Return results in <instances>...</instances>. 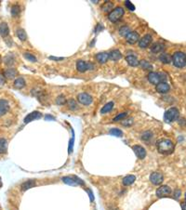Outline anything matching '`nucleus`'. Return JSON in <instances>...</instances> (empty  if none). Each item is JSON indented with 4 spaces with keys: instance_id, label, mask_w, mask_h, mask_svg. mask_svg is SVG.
<instances>
[{
    "instance_id": "obj_1",
    "label": "nucleus",
    "mask_w": 186,
    "mask_h": 210,
    "mask_svg": "<svg viewBox=\"0 0 186 210\" xmlns=\"http://www.w3.org/2000/svg\"><path fill=\"white\" fill-rule=\"evenodd\" d=\"M157 150L162 154H170L174 151V144L170 140L162 139L156 142Z\"/></svg>"
},
{
    "instance_id": "obj_2",
    "label": "nucleus",
    "mask_w": 186,
    "mask_h": 210,
    "mask_svg": "<svg viewBox=\"0 0 186 210\" xmlns=\"http://www.w3.org/2000/svg\"><path fill=\"white\" fill-rule=\"evenodd\" d=\"M171 61L175 67L183 68L186 65V55L182 51H177L172 55Z\"/></svg>"
},
{
    "instance_id": "obj_3",
    "label": "nucleus",
    "mask_w": 186,
    "mask_h": 210,
    "mask_svg": "<svg viewBox=\"0 0 186 210\" xmlns=\"http://www.w3.org/2000/svg\"><path fill=\"white\" fill-rule=\"evenodd\" d=\"M180 112L179 110L177 108H170L168 111H166L165 114H164V120L167 123H171L173 121H176L179 118Z\"/></svg>"
},
{
    "instance_id": "obj_4",
    "label": "nucleus",
    "mask_w": 186,
    "mask_h": 210,
    "mask_svg": "<svg viewBox=\"0 0 186 210\" xmlns=\"http://www.w3.org/2000/svg\"><path fill=\"white\" fill-rule=\"evenodd\" d=\"M124 13H125L124 8H121V7H117V8H113L112 11H110V13L108 15V19L111 21L112 22H116L117 21H119L123 17Z\"/></svg>"
},
{
    "instance_id": "obj_5",
    "label": "nucleus",
    "mask_w": 186,
    "mask_h": 210,
    "mask_svg": "<svg viewBox=\"0 0 186 210\" xmlns=\"http://www.w3.org/2000/svg\"><path fill=\"white\" fill-rule=\"evenodd\" d=\"M147 78H148L149 82L153 85H157L166 80V77L164 76L163 73H159V72H149Z\"/></svg>"
},
{
    "instance_id": "obj_6",
    "label": "nucleus",
    "mask_w": 186,
    "mask_h": 210,
    "mask_svg": "<svg viewBox=\"0 0 186 210\" xmlns=\"http://www.w3.org/2000/svg\"><path fill=\"white\" fill-rule=\"evenodd\" d=\"M95 65L92 62H86L84 61H77L76 62V69L80 72H84L88 70H93Z\"/></svg>"
},
{
    "instance_id": "obj_7",
    "label": "nucleus",
    "mask_w": 186,
    "mask_h": 210,
    "mask_svg": "<svg viewBox=\"0 0 186 210\" xmlns=\"http://www.w3.org/2000/svg\"><path fill=\"white\" fill-rule=\"evenodd\" d=\"M155 193H156V196H157L158 198L168 197V195L171 194V189H170L168 186H167V185H163V186H160V187L156 190Z\"/></svg>"
},
{
    "instance_id": "obj_8",
    "label": "nucleus",
    "mask_w": 186,
    "mask_h": 210,
    "mask_svg": "<svg viewBox=\"0 0 186 210\" xmlns=\"http://www.w3.org/2000/svg\"><path fill=\"white\" fill-rule=\"evenodd\" d=\"M164 180V176L160 172H153L150 175V181L153 185H160Z\"/></svg>"
},
{
    "instance_id": "obj_9",
    "label": "nucleus",
    "mask_w": 186,
    "mask_h": 210,
    "mask_svg": "<svg viewBox=\"0 0 186 210\" xmlns=\"http://www.w3.org/2000/svg\"><path fill=\"white\" fill-rule=\"evenodd\" d=\"M77 101L83 105H89L92 102V97L88 93H80L77 96Z\"/></svg>"
},
{
    "instance_id": "obj_10",
    "label": "nucleus",
    "mask_w": 186,
    "mask_h": 210,
    "mask_svg": "<svg viewBox=\"0 0 186 210\" xmlns=\"http://www.w3.org/2000/svg\"><path fill=\"white\" fill-rule=\"evenodd\" d=\"M132 149H133V152H135L136 156L139 159H144L145 158L146 151H145V149L143 146H141V145H134L132 147Z\"/></svg>"
},
{
    "instance_id": "obj_11",
    "label": "nucleus",
    "mask_w": 186,
    "mask_h": 210,
    "mask_svg": "<svg viewBox=\"0 0 186 210\" xmlns=\"http://www.w3.org/2000/svg\"><path fill=\"white\" fill-rule=\"evenodd\" d=\"M155 89H156V91H157L158 93H160V94H166V93H168V92L169 91L170 87H169V85H168V83H166V82H161V83H159V84L156 85Z\"/></svg>"
},
{
    "instance_id": "obj_12",
    "label": "nucleus",
    "mask_w": 186,
    "mask_h": 210,
    "mask_svg": "<svg viewBox=\"0 0 186 210\" xmlns=\"http://www.w3.org/2000/svg\"><path fill=\"white\" fill-rule=\"evenodd\" d=\"M152 41H153V38H152L151 35H144L143 38L140 39V41H139V47L141 48H148L149 46L151 45Z\"/></svg>"
},
{
    "instance_id": "obj_13",
    "label": "nucleus",
    "mask_w": 186,
    "mask_h": 210,
    "mask_svg": "<svg viewBox=\"0 0 186 210\" xmlns=\"http://www.w3.org/2000/svg\"><path fill=\"white\" fill-rule=\"evenodd\" d=\"M41 115H42V114H41L40 112L35 111V112H33L27 114V116L24 118V123H25V124H28V123H30V122L36 120V119H39V118L41 117Z\"/></svg>"
},
{
    "instance_id": "obj_14",
    "label": "nucleus",
    "mask_w": 186,
    "mask_h": 210,
    "mask_svg": "<svg viewBox=\"0 0 186 210\" xmlns=\"http://www.w3.org/2000/svg\"><path fill=\"white\" fill-rule=\"evenodd\" d=\"M126 40L128 44H135L136 42H138L140 40V36L138 35V33L131 31L128 35L126 36Z\"/></svg>"
},
{
    "instance_id": "obj_15",
    "label": "nucleus",
    "mask_w": 186,
    "mask_h": 210,
    "mask_svg": "<svg viewBox=\"0 0 186 210\" xmlns=\"http://www.w3.org/2000/svg\"><path fill=\"white\" fill-rule=\"evenodd\" d=\"M8 110H9V104L8 101L1 99L0 100V116H3L4 114H6Z\"/></svg>"
},
{
    "instance_id": "obj_16",
    "label": "nucleus",
    "mask_w": 186,
    "mask_h": 210,
    "mask_svg": "<svg viewBox=\"0 0 186 210\" xmlns=\"http://www.w3.org/2000/svg\"><path fill=\"white\" fill-rule=\"evenodd\" d=\"M126 61L128 63V65H130V66L135 67V66L139 65V61L135 55H128L126 57Z\"/></svg>"
},
{
    "instance_id": "obj_17",
    "label": "nucleus",
    "mask_w": 186,
    "mask_h": 210,
    "mask_svg": "<svg viewBox=\"0 0 186 210\" xmlns=\"http://www.w3.org/2000/svg\"><path fill=\"white\" fill-rule=\"evenodd\" d=\"M109 59V54L106 52H101L96 55V60L100 63H105Z\"/></svg>"
},
{
    "instance_id": "obj_18",
    "label": "nucleus",
    "mask_w": 186,
    "mask_h": 210,
    "mask_svg": "<svg viewBox=\"0 0 186 210\" xmlns=\"http://www.w3.org/2000/svg\"><path fill=\"white\" fill-rule=\"evenodd\" d=\"M164 49V45L162 43H159V42H156V43H153L151 47V51L153 53H159L161 52L162 50Z\"/></svg>"
},
{
    "instance_id": "obj_19",
    "label": "nucleus",
    "mask_w": 186,
    "mask_h": 210,
    "mask_svg": "<svg viewBox=\"0 0 186 210\" xmlns=\"http://www.w3.org/2000/svg\"><path fill=\"white\" fill-rule=\"evenodd\" d=\"M35 186H36V181L30 179V180H27V181L23 182V183L22 184L21 188H22V191L25 192V191H27V190H29V189L35 187Z\"/></svg>"
},
{
    "instance_id": "obj_20",
    "label": "nucleus",
    "mask_w": 186,
    "mask_h": 210,
    "mask_svg": "<svg viewBox=\"0 0 186 210\" xmlns=\"http://www.w3.org/2000/svg\"><path fill=\"white\" fill-rule=\"evenodd\" d=\"M9 34V29L8 26L6 22H2L0 23V35L2 37H6Z\"/></svg>"
},
{
    "instance_id": "obj_21",
    "label": "nucleus",
    "mask_w": 186,
    "mask_h": 210,
    "mask_svg": "<svg viewBox=\"0 0 186 210\" xmlns=\"http://www.w3.org/2000/svg\"><path fill=\"white\" fill-rule=\"evenodd\" d=\"M121 57H122V54H121V52H120L119 50H117V49H114V50H113V51H111V52L109 53V59L112 60V61H114V62L120 60Z\"/></svg>"
},
{
    "instance_id": "obj_22",
    "label": "nucleus",
    "mask_w": 186,
    "mask_h": 210,
    "mask_svg": "<svg viewBox=\"0 0 186 210\" xmlns=\"http://www.w3.org/2000/svg\"><path fill=\"white\" fill-rule=\"evenodd\" d=\"M136 180V177L133 175H128L123 178V185L124 186H129L134 183Z\"/></svg>"
},
{
    "instance_id": "obj_23",
    "label": "nucleus",
    "mask_w": 186,
    "mask_h": 210,
    "mask_svg": "<svg viewBox=\"0 0 186 210\" xmlns=\"http://www.w3.org/2000/svg\"><path fill=\"white\" fill-rule=\"evenodd\" d=\"M17 75V71L13 68L10 69H7L4 72V76L5 78H8V79H13L15 78V76Z\"/></svg>"
},
{
    "instance_id": "obj_24",
    "label": "nucleus",
    "mask_w": 186,
    "mask_h": 210,
    "mask_svg": "<svg viewBox=\"0 0 186 210\" xmlns=\"http://www.w3.org/2000/svg\"><path fill=\"white\" fill-rule=\"evenodd\" d=\"M14 87H15L16 88H19V89L24 88V87H25V80H24L23 77H18V78L14 81Z\"/></svg>"
},
{
    "instance_id": "obj_25",
    "label": "nucleus",
    "mask_w": 186,
    "mask_h": 210,
    "mask_svg": "<svg viewBox=\"0 0 186 210\" xmlns=\"http://www.w3.org/2000/svg\"><path fill=\"white\" fill-rule=\"evenodd\" d=\"M8 151V141L6 139H0V153H6Z\"/></svg>"
},
{
    "instance_id": "obj_26",
    "label": "nucleus",
    "mask_w": 186,
    "mask_h": 210,
    "mask_svg": "<svg viewBox=\"0 0 186 210\" xmlns=\"http://www.w3.org/2000/svg\"><path fill=\"white\" fill-rule=\"evenodd\" d=\"M159 60L161 61V62H163L165 64H168V63L171 62V57L168 54H167V53L161 54L160 57H159Z\"/></svg>"
},
{
    "instance_id": "obj_27",
    "label": "nucleus",
    "mask_w": 186,
    "mask_h": 210,
    "mask_svg": "<svg viewBox=\"0 0 186 210\" xmlns=\"http://www.w3.org/2000/svg\"><path fill=\"white\" fill-rule=\"evenodd\" d=\"M62 179L67 185H70V186H76L77 185L76 182L74 181V179L73 178V177H63Z\"/></svg>"
},
{
    "instance_id": "obj_28",
    "label": "nucleus",
    "mask_w": 186,
    "mask_h": 210,
    "mask_svg": "<svg viewBox=\"0 0 186 210\" xmlns=\"http://www.w3.org/2000/svg\"><path fill=\"white\" fill-rule=\"evenodd\" d=\"M130 32H131V30L128 25H124L119 29V34L121 36H127Z\"/></svg>"
},
{
    "instance_id": "obj_29",
    "label": "nucleus",
    "mask_w": 186,
    "mask_h": 210,
    "mask_svg": "<svg viewBox=\"0 0 186 210\" xmlns=\"http://www.w3.org/2000/svg\"><path fill=\"white\" fill-rule=\"evenodd\" d=\"M139 64L141 65V67L143 69V70H152L153 69V65L147 62V61H144V60H143V61H141L140 62H139Z\"/></svg>"
},
{
    "instance_id": "obj_30",
    "label": "nucleus",
    "mask_w": 186,
    "mask_h": 210,
    "mask_svg": "<svg viewBox=\"0 0 186 210\" xmlns=\"http://www.w3.org/2000/svg\"><path fill=\"white\" fill-rule=\"evenodd\" d=\"M113 108V102H110L106 103V104L104 105V106L102 108L101 112H102V113H106V112H111Z\"/></svg>"
},
{
    "instance_id": "obj_31",
    "label": "nucleus",
    "mask_w": 186,
    "mask_h": 210,
    "mask_svg": "<svg viewBox=\"0 0 186 210\" xmlns=\"http://www.w3.org/2000/svg\"><path fill=\"white\" fill-rule=\"evenodd\" d=\"M17 36L20 40L22 41H25L26 38H27V35H26V33L23 29H18L17 30Z\"/></svg>"
},
{
    "instance_id": "obj_32",
    "label": "nucleus",
    "mask_w": 186,
    "mask_h": 210,
    "mask_svg": "<svg viewBox=\"0 0 186 210\" xmlns=\"http://www.w3.org/2000/svg\"><path fill=\"white\" fill-rule=\"evenodd\" d=\"M152 139H153V133L151 131H145L142 135V140H143L144 142H149Z\"/></svg>"
},
{
    "instance_id": "obj_33",
    "label": "nucleus",
    "mask_w": 186,
    "mask_h": 210,
    "mask_svg": "<svg viewBox=\"0 0 186 210\" xmlns=\"http://www.w3.org/2000/svg\"><path fill=\"white\" fill-rule=\"evenodd\" d=\"M20 13H21V8H20V6H18V5L12 6V8H11V15L13 17H17Z\"/></svg>"
},
{
    "instance_id": "obj_34",
    "label": "nucleus",
    "mask_w": 186,
    "mask_h": 210,
    "mask_svg": "<svg viewBox=\"0 0 186 210\" xmlns=\"http://www.w3.org/2000/svg\"><path fill=\"white\" fill-rule=\"evenodd\" d=\"M67 105H68L69 109L72 110V111H74V110L77 109V103H76V102L74 101V99H69L67 101Z\"/></svg>"
},
{
    "instance_id": "obj_35",
    "label": "nucleus",
    "mask_w": 186,
    "mask_h": 210,
    "mask_svg": "<svg viewBox=\"0 0 186 210\" xmlns=\"http://www.w3.org/2000/svg\"><path fill=\"white\" fill-rule=\"evenodd\" d=\"M14 62H15L14 56L11 55V54L8 55V56L5 58V63H6L7 65H12V64H14Z\"/></svg>"
},
{
    "instance_id": "obj_36",
    "label": "nucleus",
    "mask_w": 186,
    "mask_h": 210,
    "mask_svg": "<svg viewBox=\"0 0 186 210\" xmlns=\"http://www.w3.org/2000/svg\"><path fill=\"white\" fill-rule=\"evenodd\" d=\"M109 134L113 135V136H115V137H122L123 136V132L118 128H112L111 130L109 131Z\"/></svg>"
},
{
    "instance_id": "obj_37",
    "label": "nucleus",
    "mask_w": 186,
    "mask_h": 210,
    "mask_svg": "<svg viewBox=\"0 0 186 210\" xmlns=\"http://www.w3.org/2000/svg\"><path fill=\"white\" fill-rule=\"evenodd\" d=\"M113 7V4L112 2L106 1V2L102 6V9H103V11H109V10H111L112 11Z\"/></svg>"
},
{
    "instance_id": "obj_38",
    "label": "nucleus",
    "mask_w": 186,
    "mask_h": 210,
    "mask_svg": "<svg viewBox=\"0 0 186 210\" xmlns=\"http://www.w3.org/2000/svg\"><path fill=\"white\" fill-rule=\"evenodd\" d=\"M23 56H24V58H25L27 61H29V62H37V58L35 57V55H33V54H31V53H29V52H25V53L23 54Z\"/></svg>"
},
{
    "instance_id": "obj_39",
    "label": "nucleus",
    "mask_w": 186,
    "mask_h": 210,
    "mask_svg": "<svg viewBox=\"0 0 186 210\" xmlns=\"http://www.w3.org/2000/svg\"><path fill=\"white\" fill-rule=\"evenodd\" d=\"M56 103L58 105H63L66 103V100H65V97L63 95H60L59 97H57L56 99Z\"/></svg>"
},
{
    "instance_id": "obj_40",
    "label": "nucleus",
    "mask_w": 186,
    "mask_h": 210,
    "mask_svg": "<svg viewBox=\"0 0 186 210\" xmlns=\"http://www.w3.org/2000/svg\"><path fill=\"white\" fill-rule=\"evenodd\" d=\"M127 117V112H121V113H119L117 116H115L114 118H113V121L114 122H118V121H120V120H123L124 118H126Z\"/></svg>"
},
{
    "instance_id": "obj_41",
    "label": "nucleus",
    "mask_w": 186,
    "mask_h": 210,
    "mask_svg": "<svg viewBox=\"0 0 186 210\" xmlns=\"http://www.w3.org/2000/svg\"><path fill=\"white\" fill-rule=\"evenodd\" d=\"M125 6H126L130 11H134V10H135V7H134V5H133L130 1H125Z\"/></svg>"
},
{
    "instance_id": "obj_42",
    "label": "nucleus",
    "mask_w": 186,
    "mask_h": 210,
    "mask_svg": "<svg viewBox=\"0 0 186 210\" xmlns=\"http://www.w3.org/2000/svg\"><path fill=\"white\" fill-rule=\"evenodd\" d=\"M181 195H182V191L179 190V189L175 190V192H174V198L175 199H179L181 197Z\"/></svg>"
},
{
    "instance_id": "obj_43",
    "label": "nucleus",
    "mask_w": 186,
    "mask_h": 210,
    "mask_svg": "<svg viewBox=\"0 0 186 210\" xmlns=\"http://www.w3.org/2000/svg\"><path fill=\"white\" fill-rule=\"evenodd\" d=\"M6 83V78L4 76V74L0 73V85H4Z\"/></svg>"
},
{
    "instance_id": "obj_44",
    "label": "nucleus",
    "mask_w": 186,
    "mask_h": 210,
    "mask_svg": "<svg viewBox=\"0 0 186 210\" xmlns=\"http://www.w3.org/2000/svg\"><path fill=\"white\" fill-rule=\"evenodd\" d=\"M87 192H88V195H89V197H90V201L91 202H93V200H94V197H93V194H92V192L89 190V189H88L87 190Z\"/></svg>"
},
{
    "instance_id": "obj_45",
    "label": "nucleus",
    "mask_w": 186,
    "mask_h": 210,
    "mask_svg": "<svg viewBox=\"0 0 186 210\" xmlns=\"http://www.w3.org/2000/svg\"><path fill=\"white\" fill-rule=\"evenodd\" d=\"M131 124H132V119H128V120H127L123 123V125H125V126H129Z\"/></svg>"
},
{
    "instance_id": "obj_46",
    "label": "nucleus",
    "mask_w": 186,
    "mask_h": 210,
    "mask_svg": "<svg viewBox=\"0 0 186 210\" xmlns=\"http://www.w3.org/2000/svg\"><path fill=\"white\" fill-rule=\"evenodd\" d=\"M50 60H54V61H63V58H56V57H49Z\"/></svg>"
},
{
    "instance_id": "obj_47",
    "label": "nucleus",
    "mask_w": 186,
    "mask_h": 210,
    "mask_svg": "<svg viewBox=\"0 0 186 210\" xmlns=\"http://www.w3.org/2000/svg\"><path fill=\"white\" fill-rule=\"evenodd\" d=\"M181 207H182V210H186V202L185 203H182Z\"/></svg>"
},
{
    "instance_id": "obj_48",
    "label": "nucleus",
    "mask_w": 186,
    "mask_h": 210,
    "mask_svg": "<svg viewBox=\"0 0 186 210\" xmlns=\"http://www.w3.org/2000/svg\"><path fill=\"white\" fill-rule=\"evenodd\" d=\"M45 119L46 120H54V117H52V116H48V115H47L46 117H45Z\"/></svg>"
},
{
    "instance_id": "obj_49",
    "label": "nucleus",
    "mask_w": 186,
    "mask_h": 210,
    "mask_svg": "<svg viewBox=\"0 0 186 210\" xmlns=\"http://www.w3.org/2000/svg\"><path fill=\"white\" fill-rule=\"evenodd\" d=\"M101 29H103V26L101 27V24H98V28H97L96 32H99V30H101Z\"/></svg>"
},
{
    "instance_id": "obj_50",
    "label": "nucleus",
    "mask_w": 186,
    "mask_h": 210,
    "mask_svg": "<svg viewBox=\"0 0 186 210\" xmlns=\"http://www.w3.org/2000/svg\"><path fill=\"white\" fill-rule=\"evenodd\" d=\"M184 198H185V202H186V192H185V195H184Z\"/></svg>"
}]
</instances>
